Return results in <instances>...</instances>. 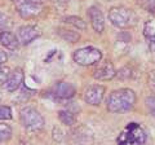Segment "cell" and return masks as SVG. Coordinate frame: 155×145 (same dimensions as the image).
<instances>
[{
	"mask_svg": "<svg viewBox=\"0 0 155 145\" xmlns=\"http://www.w3.org/2000/svg\"><path fill=\"white\" fill-rule=\"evenodd\" d=\"M106 104H107V110L110 113H127L133 109L136 104V93L133 89L129 88H120L113 91Z\"/></svg>",
	"mask_w": 155,
	"mask_h": 145,
	"instance_id": "cell-1",
	"label": "cell"
},
{
	"mask_svg": "<svg viewBox=\"0 0 155 145\" xmlns=\"http://www.w3.org/2000/svg\"><path fill=\"white\" fill-rule=\"evenodd\" d=\"M146 132L137 123H129L119 135L118 145H143L146 143Z\"/></svg>",
	"mask_w": 155,
	"mask_h": 145,
	"instance_id": "cell-2",
	"label": "cell"
},
{
	"mask_svg": "<svg viewBox=\"0 0 155 145\" xmlns=\"http://www.w3.org/2000/svg\"><path fill=\"white\" fill-rule=\"evenodd\" d=\"M109 20L115 27L127 29L136 23V14L125 7H113L109 11Z\"/></svg>",
	"mask_w": 155,
	"mask_h": 145,
	"instance_id": "cell-3",
	"label": "cell"
},
{
	"mask_svg": "<svg viewBox=\"0 0 155 145\" xmlns=\"http://www.w3.org/2000/svg\"><path fill=\"white\" fill-rule=\"evenodd\" d=\"M72 59L80 66H92L102 60V52L94 47H83L74 52Z\"/></svg>",
	"mask_w": 155,
	"mask_h": 145,
	"instance_id": "cell-4",
	"label": "cell"
},
{
	"mask_svg": "<svg viewBox=\"0 0 155 145\" xmlns=\"http://www.w3.org/2000/svg\"><path fill=\"white\" fill-rule=\"evenodd\" d=\"M21 123L28 131H40L44 127V118L43 115L34 108H23L19 113Z\"/></svg>",
	"mask_w": 155,
	"mask_h": 145,
	"instance_id": "cell-5",
	"label": "cell"
},
{
	"mask_svg": "<svg viewBox=\"0 0 155 145\" xmlns=\"http://www.w3.org/2000/svg\"><path fill=\"white\" fill-rule=\"evenodd\" d=\"M105 96V87L101 84L89 86L84 92V101L92 106H98L104 100Z\"/></svg>",
	"mask_w": 155,
	"mask_h": 145,
	"instance_id": "cell-6",
	"label": "cell"
},
{
	"mask_svg": "<svg viewBox=\"0 0 155 145\" xmlns=\"http://www.w3.org/2000/svg\"><path fill=\"white\" fill-rule=\"evenodd\" d=\"M51 92L53 96H56L57 99L66 100V99L74 97L76 89L71 83H67V82H57V83H54V86L52 87Z\"/></svg>",
	"mask_w": 155,
	"mask_h": 145,
	"instance_id": "cell-7",
	"label": "cell"
},
{
	"mask_svg": "<svg viewBox=\"0 0 155 145\" xmlns=\"http://www.w3.org/2000/svg\"><path fill=\"white\" fill-rule=\"evenodd\" d=\"M40 36V30L36 26L31 25H25L21 26L17 31V39L18 42H21L22 44H30L31 42H34L36 38Z\"/></svg>",
	"mask_w": 155,
	"mask_h": 145,
	"instance_id": "cell-8",
	"label": "cell"
},
{
	"mask_svg": "<svg viewBox=\"0 0 155 145\" xmlns=\"http://www.w3.org/2000/svg\"><path fill=\"white\" fill-rule=\"evenodd\" d=\"M115 75H116V71L111 61H104L93 71V78L97 80H110Z\"/></svg>",
	"mask_w": 155,
	"mask_h": 145,
	"instance_id": "cell-9",
	"label": "cell"
},
{
	"mask_svg": "<svg viewBox=\"0 0 155 145\" xmlns=\"http://www.w3.org/2000/svg\"><path fill=\"white\" fill-rule=\"evenodd\" d=\"M88 17H89V21H91V25L93 27V30L96 32H104L105 30V18H104V14L101 12V9L98 7H91L88 8Z\"/></svg>",
	"mask_w": 155,
	"mask_h": 145,
	"instance_id": "cell-10",
	"label": "cell"
},
{
	"mask_svg": "<svg viewBox=\"0 0 155 145\" xmlns=\"http://www.w3.org/2000/svg\"><path fill=\"white\" fill-rule=\"evenodd\" d=\"M23 78H25V75H23L22 69L17 67V69H14L11 74H9L5 83H4V88H5V91H8V92H16L19 87L22 86Z\"/></svg>",
	"mask_w": 155,
	"mask_h": 145,
	"instance_id": "cell-11",
	"label": "cell"
},
{
	"mask_svg": "<svg viewBox=\"0 0 155 145\" xmlns=\"http://www.w3.org/2000/svg\"><path fill=\"white\" fill-rule=\"evenodd\" d=\"M18 13H19V16L22 18H25V20L34 18L41 13V5H38V4H34L31 2H28V0H25V2L19 3Z\"/></svg>",
	"mask_w": 155,
	"mask_h": 145,
	"instance_id": "cell-12",
	"label": "cell"
},
{
	"mask_svg": "<svg viewBox=\"0 0 155 145\" xmlns=\"http://www.w3.org/2000/svg\"><path fill=\"white\" fill-rule=\"evenodd\" d=\"M0 43L3 47H5L9 51H16L19 47V42L17 36L11 31H2L0 32Z\"/></svg>",
	"mask_w": 155,
	"mask_h": 145,
	"instance_id": "cell-13",
	"label": "cell"
},
{
	"mask_svg": "<svg viewBox=\"0 0 155 145\" xmlns=\"http://www.w3.org/2000/svg\"><path fill=\"white\" fill-rule=\"evenodd\" d=\"M57 34L60 35L62 39L70 43H76L80 39V35L78 31H72V30H67V29H57Z\"/></svg>",
	"mask_w": 155,
	"mask_h": 145,
	"instance_id": "cell-14",
	"label": "cell"
},
{
	"mask_svg": "<svg viewBox=\"0 0 155 145\" xmlns=\"http://www.w3.org/2000/svg\"><path fill=\"white\" fill-rule=\"evenodd\" d=\"M143 35L147 40L155 43V20H149L143 25Z\"/></svg>",
	"mask_w": 155,
	"mask_h": 145,
	"instance_id": "cell-15",
	"label": "cell"
},
{
	"mask_svg": "<svg viewBox=\"0 0 155 145\" xmlns=\"http://www.w3.org/2000/svg\"><path fill=\"white\" fill-rule=\"evenodd\" d=\"M58 119L65 126H74L76 122L74 114L69 112V110H60V112H58Z\"/></svg>",
	"mask_w": 155,
	"mask_h": 145,
	"instance_id": "cell-16",
	"label": "cell"
},
{
	"mask_svg": "<svg viewBox=\"0 0 155 145\" xmlns=\"http://www.w3.org/2000/svg\"><path fill=\"white\" fill-rule=\"evenodd\" d=\"M66 23H69V25H72L74 27H76L78 30H85L87 29V23L83 18L78 17V16H69L66 17L64 20Z\"/></svg>",
	"mask_w": 155,
	"mask_h": 145,
	"instance_id": "cell-17",
	"label": "cell"
},
{
	"mask_svg": "<svg viewBox=\"0 0 155 145\" xmlns=\"http://www.w3.org/2000/svg\"><path fill=\"white\" fill-rule=\"evenodd\" d=\"M12 137V127L5 123H0V141H7Z\"/></svg>",
	"mask_w": 155,
	"mask_h": 145,
	"instance_id": "cell-18",
	"label": "cell"
},
{
	"mask_svg": "<svg viewBox=\"0 0 155 145\" xmlns=\"http://www.w3.org/2000/svg\"><path fill=\"white\" fill-rule=\"evenodd\" d=\"M12 27V20L7 14L0 13V30L2 31H8Z\"/></svg>",
	"mask_w": 155,
	"mask_h": 145,
	"instance_id": "cell-19",
	"label": "cell"
},
{
	"mask_svg": "<svg viewBox=\"0 0 155 145\" xmlns=\"http://www.w3.org/2000/svg\"><path fill=\"white\" fill-rule=\"evenodd\" d=\"M145 104H146V108L149 110L150 115L155 118V96H149V97H146Z\"/></svg>",
	"mask_w": 155,
	"mask_h": 145,
	"instance_id": "cell-20",
	"label": "cell"
},
{
	"mask_svg": "<svg viewBox=\"0 0 155 145\" xmlns=\"http://www.w3.org/2000/svg\"><path fill=\"white\" fill-rule=\"evenodd\" d=\"M12 118V110L9 106H0V119L8 120Z\"/></svg>",
	"mask_w": 155,
	"mask_h": 145,
	"instance_id": "cell-21",
	"label": "cell"
},
{
	"mask_svg": "<svg viewBox=\"0 0 155 145\" xmlns=\"http://www.w3.org/2000/svg\"><path fill=\"white\" fill-rule=\"evenodd\" d=\"M9 74H11V70H9L8 66H0V83L5 82Z\"/></svg>",
	"mask_w": 155,
	"mask_h": 145,
	"instance_id": "cell-22",
	"label": "cell"
},
{
	"mask_svg": "<svg viewBox=\"0 0 155 145\" xmlns=\"http://www.w3.org/2000/svg\"><path fill=\"white\" fill-rule=\"evenodd\" d=\"M53 139H54L56 141H58V143L64 139V135H62V131L60 128H57V127L53 128Z\"/></svg>",
	"mask_w": 155,
	"mask_h": 145,
	"instance_id": "cell-23",
	"label": "cell"
},
{
	"mask_svg": "<svg viewBox=\"0 0 155 145\" xmlns=\"http://www.w3.org/2000/svg\"><path fill=\"white\" fill-rule=\"evenodd\" d=\"M7 60H8V55L4 51L0 49V66H2L3 64H5Z\"/></svg>",
	"mask_w": 155,
	"mask_h": 145,
	"instance_id": "cell-24",
	"label": "cell"
},
{
	"mask_svg": "<svg viewBox=\"0 0 155 145\" xmlns=\"http://www.w3.org/2000/svg\"><path fill=\"white\" fill-rule=\"evenodd\" d=\"M28 2H31V3H34V4H38V5H43L47 0H28Z\"/></svg>",
	"mask_w": 155,
	"mask_h": 145,
	"instance_id": "cell-25",
	"label": "cell"
},
{
	"mask_svg": "<svg viewBox=\"0 0 155 145\" xmlns=\"http://www.w3.org/2000/svg\"><path fill=\"white\" fill-rule=\"evenodd\" d=\"M147 2H150V3H153V4H155V0H147Z\"/></svg>",
	"mask_w": 155,
	"mask_h": 145,
	"instance_id": "cell-26",
	"label": "cell"
},
{
	"mask_svg": "<svg viewBox=\"0 0 155 145\" xmlns=\"http://www.w3.org/2000/svg\"><path fill=\"white\" fill-rule=\"evenodd\" d=\"M12 2H14V3H17V2H19V0H12Z\"/></svg>",
	"mask_w": 155,
	"mask_h": 145,
	"instance_id": "cell-27",
	"label": "cell"
}]
</instances>
